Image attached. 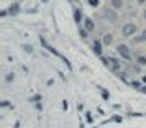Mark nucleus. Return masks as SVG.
Wrapping results in <instances>:
<instances>
[{"mask_svg":"<svg viewBox=\"0 0 146 128\" xmlns=\"http://www.w3.org/2000/svg\"><path fill=\"white\" fill-rule=\"evenodd\" d=\"M100 17H102V20L108 21V23H117V21H118V12L112 7L104 8V10L100 12Z\"/></svg>","mask_w":146,"mask_h":128,"instance_id":"1","label":"nucleus"},{"mask_svg":"<svg viewBox=\"0 0 146 128\" xmlns=\"http://www.w3.org/2000/svg\"><path fill=\"white\" fill-rule=\"evenodd\" d=\"M136 33H138V25H136V23H133V21L123 23V27H121V34H123L125 38H133V36H136Z\"/></svg>","mask_w":146,"mask_h":128,"instance_id":"2","label":"nucleus"},{"mask_svg":"<svg viewBox=\"0 0 146 128\" xmlns=\"http://www.w3.org/2000/svg\"><path fill=\"white\" fill-rule=\"evenodd\" d=\"M117 53H118V56L123 61H131L133 59V51L126 43H120L118 46H117Z\"/></svg>","mask_w":146,"mask_h":128,"instance_id":"3","label":"nucleus"},{"mask_svg":"<svg viewBox=\"0 0 146 128\" xmlns=\"http://www.w3.org/2000/svg\"><path fill=\"white\" fill-rule=\"evenodd\" d=\"M82 27L86 28V30L89 31V33H92L94 30H95V23H94V20H92V18H89V17H86V18H84V21H82Z\"/></svg>","mask_w":146,"mask_h":128,"instance_id":"4","label":"nucleus"},{"mask_svg":"<svg viewBox=\"0 0 146 128\" xmlns=\"http://www.w3.org/2000/svg\"><path fill=\"white\" fill-rule=\"evenodd\" d=\"M92 49L95 54H99V56H102V51H104V43L100 40H94L92 41Z\"/></svg>","mask_w":146,"mask_h":128,"instance_id":"5","label":"nucleus"},{"mask_svg":"<svg viewBox=\"0 0 146 128\" xmlns=\"http://www.w3.org/2000/svg\"><path fill=\"white\" fill-rule=\"evenodd\" d=\"M110 69H112L113 72L118 74L120 71H121V61L115 59V58H110Z\"/></svg>","mask_w":146,"mask_h":128,"instance_id":"6","label":"nucleus"},{"mask_svg":"<svg viewBox=\"0 0 146 128\" xmlns=\"http://www.w3.org/2000/svg\"><path fill=\"white\" fill-rule=\"evenodd\" d=\"M74 21H76L77 27L82 25V21H84V15H82V10H80V8H74Z\"/></svg>","mask_w":146,"mask_h":128,"instance_id":"7","label":"nucleus"},{"mask_svg":"<svg viewBox=\"0 0 146 128\" xmlns=\"http://www.w3.org/2000/svg\"><path fill=\"white\" fill-rule=\"evenodd\" d=\"M100 41H102V43H104V46H110V44H112V43H113V34L112 33H104V34H102V40H100Z\"/></svg>","mask_w":146,"mask_h":128,"instance_id":"8","label":"nucleus"},{"mask_svg":"<svg viewBox=\"0 0 146 128\" xmlns=\"http://www.w3.org/2000/svg\"><path fill=\"white\" fill-rule=\"evenodd\" d=\"M8 13H10V15H18V13H20V3H18V2L12 3L10 8H8Z\"/></svg>","mask_w":146,"mask_h":128,"instance_id":"9","label":"nucleus"},{"mask_svg":"<svg viewBox=\"0 0 146 128\" xmlns=\"http://www.w3.org/2000/svg\"><path fill=\"white\" fill-rule=\"evenodd\" d=\"M110 5H112V8H115V10H121V8L125 7V2H123V0H110Z\"/></svg>","mask_w":146,"mask_h":128,"instance_id":"10","label":"nucleus"},{"mask_svg":"<svg viewBox=\"0 0 146 128\" xmlns=\"http://www.w3.org/2000/svg\"><path fill=\"white\" fill-rule=\"evenodd\" d=\"M135 62H136L138 66H141V68H145L146 66V54H138V56L135 58Z\"/></svg>","mask_w":146,"mask_h":128,"instance_id":"11","label":"nucleus"},{"mask_svg":"<svg viewBox=\"0 0 146 128\" xmlns=\"http://www.w3.org/2000/svg\"><path fill=\"white\" fill-rule=\"evenodd\" d=\"M79 28V34H80V38H82V40H87V36H89V31H87L86 28L82 27V25H80V27H77Z\"/></svg>","mask_w":146,"mask_h":128,"instance_id":"12","label":"nucleus"},{"mask_svg":"<svg viewBox=\"0 0 146 128\" xmlns=\"http://www.w3.org/2000/svg\"><path fill=\"white\" fill-rule=\"evenodd\" d=\"M87 3H89V5H90L92 8H97L100 2H99V0H87Z\"/></svg>","mask_w":146,"mask_h":128,"instance_id":"13","label":"nucleus"},{"mask_svg":"<svg viewBox=\"0 0 146 128\" xmlns=\"http://www.w3.org/2000/svg\"><path fill=\"white\" fill-rule=\"evenodd\" d=\"M102 62H104V66H105V68H110V58L102 56Z\"/></svg>","mask_w":146,"mask_h":128,"instance_id":"14","label":"nucleus"},{"mask_svg":"<svg viewBox=\"0 0 146 128\" xmlns=\"http://www.w3.org/2000/svg\"><path fill=\"white\" fill-rule=\"evenodd\" d=\"M5 81H7V82H13L15 81V74H13V72H8L7 77H5Z\"/></svg>","mask_w":146,"mask_h":128,"instance_id":"15","label":"nucleus"},{"mask_svg":"<svg viewBox=\"0 0 146 128\" xmlns=\"http://www.w3.org/2000/svg\"><path fill=\"white\" fill-rule=\"evenodd\" d=\"M86 117H87V123H92V121H94V117H92V113H90V112H87Z\"/></svg>","mask_w":146,"mask_h":128,"instance_id":"16","label":"nucleus"},{"mask_svg":"<svg viewBox=\"0 0 146 128\" xmlns=\"http://www.w3.org/2000/svg\"><path fill=\"white\" fill-rule=\"evenodd\" d=\"M0 107H2V108H7V107H10V102H8V100H2V103H0Z\"/></svg>","mask_w":146,"mask_h":128,"instance_id":"17","label":"nucleus"},{"mask_svg":"<svg viewBox=\"0 0 146 128\" xmlns=\"http://www.w3.org/2000/svg\"><path fill=\"white\" fill-rule=\"evenodd\" d=\"M102 97H104V99H105V100H107V99H108V97H110V94H108V92H107L105 89H104V90H102Z\"/></svg>","mask_w":146,"mask_h":128,"instance_id":"18","label":"nucleus"},{"mask_svg":"<svg viewBox=\"0 0 146 128\" xmlns=\"http://www.w3.org/2000/svg\"><path fill=\"white\" fill-rule=\"evenodd\" d=\"M139 92H141V94H146V84H143V86L139 87Z\"/></svg>","mask_w":146,"mask_h":128,"instance_id":"19","label":"nucleus"},{"mask_svg":"<svg viewBox=\"0 0 146 128\" xmlns=\"http://www.w3.org/2000/svg\"><path fill=\"white\" fill-rule=\"evenodd\" d=\"M141 38H143V41L146 43V28L143 30V31H141Z\"/></svg>","mask_w":146,"mask_h":128,"instance_id":"20","label":"nucleus"},{"mask_svg":"<svg viewBox=\"0 0 146 128\" xmlns=\"http://www.w3.org/2000/svg\"><path fill=\"white\" fill-rule=\"evenodd\" d=\"M136 3H138V5H145L146 0H136Z\"/></svg>","mask_w":146,"mask_h":128,"instance_id":"21","label":"nucleus"},{"mask_svg":"<svg viewBox=\"0 0 146 128\" xmlns=\"http://www.w3.org/2000/svg\"><path fill=\"white\" fill-rule=\"evenodd\" d=\"M141 82H143V84H146V76H143V77H141Z\"/></svg>","mask_w":146,"mask_h":128,"instance_id":"22","label":"nucleus"},{"mask_svg":"<svg viewBox=\"0 0 146 128\" xmlns=\"http://www.w3.org/2000/svg\"><path fill=\"white\" fill-rule=\"evenodd\" d=\"M143 18L146 20V8H145V12H143Z\"/></svg>","mask_w":146,"mask_h":128,"instance_id":"23","label":"nucleus"},{"mask_svg":"<svg viewBox=\"0 0 146 128\" xmlns=\"http://www.w3.org/2000/svg\"><path fill=\"white\" fill-rule=\"evenodd\" d=\"M41 2H43V3H48V0H41Z\"/></svg>","mask_w":146,"mask_h":128,"instance_id":"24","label":"nucleus"}]
</instances>
